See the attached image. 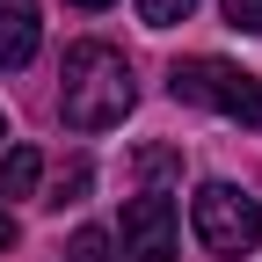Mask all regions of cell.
<instances>
[{
    "instance_id": "10",
    "label": "cell",
    "mask_w": 262,
    "mask_h": 262,
    "mask_svg": "<svg viewBox=\"0 0 262 262\" xmlns=\"http://www.w3.org/2000/svg\"><path fill=\"white\" fill-rule=\"evenodd\" d=\"M219 8H226V22H233V29L262 37V0H219Z\"/></svg>"
},
{
    "instance_id": "6",
    "label": "cell",
    "mask_w": 262,
    "mask_h": 262,
    "mask_svg": "<svg viewBox=\"0 0 262 262\" xmlns=\"http://www.w3.org/2000/svg\"><path fill=\"white\" fill-rule=\"evenodd\" d=\"M44 182V153L37 146H8L0 153V196H29Z\"/></svg>"
},
{
    "instance_id": "3",
    "label": "cell",
    "mask_w": 262,
    "mask_h": 262,
    "mask_svg": "<svg viewBox=\"0 0 262 262\" xmlns=\"http://www.w3.org/2000/svg\"><path fill=\"white\" fill-rule=\"evenodd\" d=\"M189 226H196V241L211 255H248L262 241V204L248 189H233V182H204L189 196Z\"/></svg>"
},
{
    "instance_id": "11",
    "label": "cell",
    "mask_w": 262,
    "mask_h": 262,
    "mask_svg": "<svg viewBox=\"0 0 262 262\" xmlns=\"http://www.w3.org/2000/svg\"><path fill=\"white\" fill-rule=\"evenodd\" d=\"M182 168V153H168V146H146L139 153V175H175Z\"/></svg>"
},
{
    "instance_id": "14",
    "label": "cell",
    "mask_w": 262,
    "mask_h": 262,
    "mask_svg": "<svg viewBox=\"0 0 262 262\" xmlns=\"http://www.w3.org/2000/svg\"><path fill=\"white\" fill-rule=\"evenodd\" d=\"M0 139H8V117H0Z\"/></svg>"
},
{
    "instance_id": "1",
    "label": "cell",
    "mask_w": 262,
    "mask_h": 262,
    "mask_svg": "<svg viewBox=\"0 0 262 262\" xmlns=\"http://www.w3.org/2000/svg\"><path fill=\"white\" fill-rule=\"evenodd\" d=\"M131 102H139V73H131V58L102 37H88L66 51L58 66V117L66 131H110L131 117Z\"/></svg>"
},
{
    "instance_id": "5",
    "label": "cell",
    "mask_w": 262,
    "mask_h": 262,
    "mask_svg": "<svg viewBox=\"0 0 262 262\" xmlns=\"http://www.w3.org/2000/svg\"><path fill=\"white\" fill-rule=\"evenodd\" d=\"M37 37H44L37 0H0V73H22L37 58Z\"/></svg>"
},
{
    "instance_id": "8",
    "label": "cell",
    "mask_w": 262,
    "mask_h": 262,
    "mask_svg": "<svg viewBox=\"0 0 262 262\" xmlns=\"http://www.w3.org/2000/svg\"><path fill=\"white\" fill-rule=\"evenodd\" d=\"M88 182H95V168H88V160H73V168L58 175V189L44 196V204H51V211H66V204H80V196H88Z\"/></svg>"
},
{
    "instance_id": "12",
    "label": "cell",
    "mask_w": 262,
    "mask_h": 262,
    "mask_svg": "<svg viewBox=\"0 0 262 262\" xmlns=\"http://www.w3.org/2000/svg\"><path fill=\"white\" fill-rule=\"evenodd\" d=\"M15 241H22V226H15V211H8V204H0V248H15Z\"/></svg>"
},
{
    "instance_id": "13",
    "label": "cell",
    "mask_w": 262,
    "mask_h": 262,
    "mask_svg": "<svg viewBox=\"0 0 262 262\" xmlns=\"http://www.w3.org/2000/svg\"><path fill=\"white\" fill-rule=\"evenodd\" d=\"M73 8H110V0H73Z\"/></svg>"
},
{
    "instance_id": "4",
    "label": "cell",
    "mask_w": 262,
    "mask_h": 262,
    "mask_svg": "<svg viewBox=\"0 0 262 262\" xmlns=\"http://www.w3.org/2000/svg\"><path fill=\"white\" fill-rule=\"evenodd\" d=\"M117 248H124V262H175V241H182V219H175V204L160 189H139L124 204V226L110 233Z\"/></svg>"
},
{
    "instance_id": "2",
    "label": "cell",
    "mask_w": 262,
    "mask_h": 262,
    "mask_svg": "<svg viewBox=\"0 0 262 262\" xmlns=\"http://www.w3.org/2000/svg\"><path fill=\"white\" fill-rule=\"evenodd\" d=\"M168 95H175V102H196V110L233 117L241 131L262 124V80L248 73V66L219 58V51H189V58H175V66H168Z\"/></svg>"
},
{
    "instance_id": "7",
    "label": "cell",
    "mask_w": 262,
    "mask_h": 262,
    "mask_svg": "<svg viewBox=\"0 0 262 262\" xmlns=\"http://www.w3.org/2000/svg\"><path fill=\"white\" fill-rule=\"evenodd\" d=\"M66 262H124V255H117V241L102 226H80V233L66 241Z\"/></svg>"
},
{
    "instance_id": "9",
    "label": "cell",
    "mask_w": 262,
    "mask_h": 262,
    "mask_svg": "<svg viewBox=\"0 0 262 262\" xmlns=\"http://www.w3.org/2000/svg\"><path fill=\"white\" fill-rule=\"evenodd\" d=\"M196 15V0H139V22L146 29H175V22H189Z\"/></svg>"
}]
</instances>
